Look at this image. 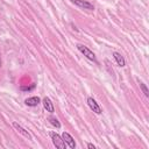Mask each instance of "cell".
<instances>
[{
	"mask_svg": "<svg viewBox=\"0 0 149 149\" xmlns=\"http://www.w3.org/2000/svg\"><path fill=\"white\" fill-rule=\"evenodd\" d=\"M77 49L87 58V59H90V61H93L94 63H97V58H95V55H94V52L93 51H91L87 47H85L84 44H77Z\"/></svg>",
	"mask_w": 149,
	"mask_h": 149,
	"instance_id": "cell-1",
	"label": "cell"
},
{
	"mask_svg": "<svg viewBox=\"0 0 149 149\" xmlns=\"http://www.w3.org/2000/svg\"><path fill=\"white\" fill-rule=\"evenodd\" d=\"M50 137H51L52 143H54V146H55L56 148L65 149V146H66V144L64 143V141H63V139H62V136H61V135H58L57 133L52 132V133H50Z\"/></svg>",
	"mask_w": 149,
	"mask_h": 149,
	"instance_id": "cell-2",
	"label": "cell"
},
{
	"mask_svg": "<svg viewBox=\"0 0 149 149\" xmlns=\"http://www.w3.org/2000/svg\"><path fill=\"white\" fill-rule=\"evenodd\" d=\"M87 105H88V107L91 108V111H93L94 113H97V114H101V113H102L101 107L98 105V102H97L92 97H88V98H87Z\"/></svg>",
	"mask_w": 149,
	"mask_h": 149,
	"instance_id": "cell-3",
	"label": "cell"
},
{
	"mask_svg": "<svg viewBox=\"0 0 149 149\" xmlns=\"http://www.w3.org/2000/svg\"><path fill=\"white\" fill-rule=\"evenodd\" d=\"M70 1H71L72 3H74L76 6L80 7V8L88 9V10H93V9H94V6H93L91 2L86 1V0H70Z\"/></svg>",
	"mask_w": 149,
	"mask_h": 149,
	"instance_id": "cell-4",
	"label": "cell"
},
{
	"mask_svg": "<svg viewBox=\"0 0 149 149\" xmlns=\"http://www.w3.org/2000/svg\"><path fill=\"white\" fill-rule=\"evenodd\" d=\"M62 139H63V141H64V143L69 147V148H71V149H74L76 148V142H74V139L69 134V133H66V132H64L63 134H62Z\"/></svg>",
	"mask_w": 149,
	"mask_h": 149,
	"instance_id": "cell-5",
	"label": "cell"
},
{
	"mask_svg": "<svg viewBox=\"0 0 149 149\" xmlns=\"http://www.w3.org/2000/svg\"><path fill=\"white\" fill-rule=\"evenodd\" d=\"M42 104H43V107H44V109H45L47 112H49V113H51V114L55 112V107H54V104L51 102L50 98H48V97L43 98Z\"/></svg>",
	"mask_w": 149,
	"mask_h": 149,
	"instance_id": "cell-6",
	"label": "cell"
},
{
	"mask_svg": "<svg viewBox=\"0 0 149 149\" xmlns=\"http://www.w3.org/2000/svg\"><path fill=\"white\" fill-rule=\"evenodd\" d=\"M13 127H14V128L20 133V134H22L24 137H27L28 140H31V135H30V133H29L27 129H24L21 125H19L17 122H15V121H14V122H13Z\"/></svg>",
	"mask_w": 149,
	"mask_h": 149,
	"instance_id": "cell-7",
	"label": "cell"
},
{
	"mask_svg": "<svg viewBox=\"0 0 149 149\" xmlns=\"http://www.w3.org/2000/svg\"><path fill=\"white\" fill-rule=\"evenodd\" d=\"M40 102H41V99H40L38 97H30V98H27V99L24 100V104H26L27 106H29V107H35V106H37Z\"/></svg>",
	"mask_w": 149,
	"mask_h": 149,
	"instance_id": "cell-8",
	"label": "cell"
},
{
	"mask_svg": "<svg viewBox=\"0 0 149 149\" xmlns=\"http://www.w3.org/2000/svg\"><path fill=\"white\" fill-rule=\"evenodd\" d=\"M113 57H114V59L116 61V63H118V65L119 66H125L126 65V61H125V58L121 56V54H119V52H113Z\"/></svg>",
	"mask_w": 149,
	"mask_h": 149,
	"instance_id": "cell-9",
	"label": "cell"
},
{
	"mask_svg": "<svg viewBox=\"0 0 149 149\" xmlns=\"http://www.w3.org/2000/svg\"><path fill=\"white\" fill-rule=\"evenodd\" d=\"M49 121H50V123H51L54 127L61 128V123H59V121L57 120V118H55V116H49Z\"/></svg>",
	"mask_w": 149,
	"mask_h": 149,
	"instance_id": "cell-10",
	"label": "cell"
},
{
	"mask_svg": "<svg viewBox=\"0 0 149 149\" xmlns=\"http://www.w3.org/2000/svg\"><path fill=\"white\" fill-rule=\"evenodd\" d=\"M139 85H140V88L142 90V92H143V94H144V95H146V97L148 98V97H149V91H148V88H147V86H146V84L139 80Z\"/></svg>",
	"mask_w": 149,
	"mask_h": 149,
	"instance_id": "cell-11",
	"label": "cell"
},
{
	"mask_svg": "<svg viewBox=\"0 0 149 149\" xmlns=\"http://www.w3.org/2000/svg\"><path fill=\"white\" fill-rule=\"evenodd\" d=\"M34 88H35V84H33L31 86H21V87H20L21 91H31V90H34Z\"/></svg>",
	"mask_w": 149,
	"mask_h": 149,
	"instance_id": "cell-12",
	"label": "cell"
},
{
	"mask_svg": "<svg viewBox=\"0 0 149 149\" xmlns=\"http://www.w3.org/2000/svg\"><path fill=\"white\" fill-rule=\"evenodd\" d=\"M87 148H90V149H95V147H94L92 143H87Z\"/></svg>",
	"mask_w": 149,
	"mask_h": 149,
	"instance_id": "cell-13",
	"label": "cell"
},
{
	"mask_svg": "<svg viewBox=\"0 0 149 149\" xmlns=\"http://www.w3.org/2000/svg\"><path fill=\"white\" fill-rule=\"evenodd\" d=\"M0 66H1V58H0Z\"/></svg>",
	"mask_w": 149,
	"mask_h": 149,
	"instance_id": "cell-14",
	"label": "cell"
}]
</instances>
